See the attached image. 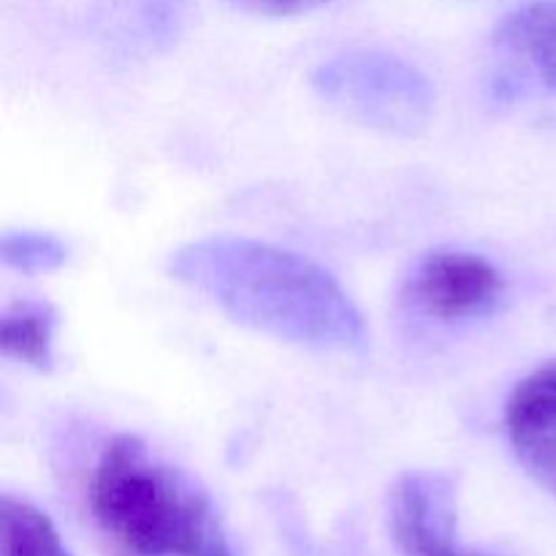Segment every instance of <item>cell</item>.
Returning a JSON list of instances; mask_svg holds the SVG:
<instances>
[{
    "mask_svg": "<svg viewBox=\"0 0 556 556\" xmlns=\"http://www.w3.org/2000/svg\"><path fill=\"white\" fill-rule=\"evenodd\" d=\"M391 535L402 556H478L456 535L454 481L438 472H407L389 497Z\"/></svg>",
    "mask_w": 556,
    "mask_h": 556,
    "instance_id": "5b68a950",
    "label": "cell"
},
{
    "mask_svg": "<svg viewBox=\"0 0 556 556\" xmlns=\"http://www.w3.org/2000/svg\"><path fill=\"white\" fill-rule=\"evenodd\" d=\"M478 556H494V554H483V552H481V554H478Z\"/></svg>",
    "mask_w": 556,
    "mask_h": 556,
    "instance_id": "7c38bea8",
    "label": "cell"
},
{
    "mask_svg": "<svg viewBox=\"0 0 556 556\" xmlns=\"http://www.w3.org/2000/svg\"><path fill=\"white\" fill-rule=\"evenodd\" d=\"M244 11H253L261 16H296L304 11H313L329 0H233Z\"/></svg>",
    "mask_w": 556,
    "mask_h": 556,
    "instance_id": "8fae6325",
    "label": "cell"
},
{
    "mask_svg": "<svg viewBox=\"0 0 556 556\" xmlns=\"http://www.w3.org/2000/svg\"><path fill=\"white\" fill-rule=\"evenodd\" d=\"M313 87L331 109L364 128L413 136L427 128L434 92L427 76L386 52H345L313 74Z\"/></svg>",
    "mask_w": 556,
    "mask_h": 556,
    "instance_id": "3957f363",
    "label": "cell"
},
{
    "mask_svg": "<svg viewBox=\"0 0 556 556\" xmlns=\"http://www.w3.org/2000/svg\"><path fill=\"white\" fill-rule=\"evenodd\" d=\"M0 541L3 556H74L43 510L9 494L0 500Z\"/></svg>",
    "mask_w": 556,
    "mask_h": 556,
    "instance_id": "9c48e42d",
    "label": "cell"
},
{
    "mask_svg": "<svg viewBox=\"0 0 556 556\" xmlns=\"http://www.w3.org/2000/svg\"><path fill=\"white\" fill-rule=\"evenodd\" d=\"M174 280L204 293L231 320L320 353L367 351V324L320 264L248 237H204L168 261Z\"/></svg>",
    "mask_w": 556,
    "mask_h": 556,
    "instance_id": "6da1fadb",
    "label": "cell"
},
{
    "mask_svg": "<svg viewBox=\"0 0 556 556\" xmlns=\"http://www.w3.org/2000/svg\"><path fill=\"white\" fill-rule=\"evenodd\" d=\"M54 329L58 313L52 304L22 299L9 304L0 318V351L11 362L49 372L54 367Z\"/></svg>",
    "mask_w": 556,
    "mask_h": 556,
    "instance_id": "ba28073f",
    "label": "cell"
},
{
    "mask_svg": "<svg viewBox=\"0 0 556 556\" xmlns=\"http://www.w3.org/2000/svg\"><path fill=\"white\" fill-rule=\"evenodd\" d=\"M90 510L117 556H237L210 492L139 434L101 451Z\"/></svg>",
    "mask_w": 556,
    "mask_h": 556,
    "instance_id": "7a4b0ae2",
    "label": "cell"
},
{
    "mask_svg": "<svg viewBox=\"0 0 556 556\" xmlns=\"http://www.w3.org/2000/svg\"><path fill=\"white\" fill-rule=\"evenodd\" d=\"M505 293V277L492 261L470 250L438 248L413 264L402 299L440 324H465L492 318L503 307Z\"/></svg>",
    "mask_w": 556,
    "mask_h": 556,
    "instance_id": "277c9868",
    "label": "cell"
},
{
    "mask_svg": "<svg viewBox=\"0 0 556 556\" xmlns=\"http://www.w3.org/2000/svg\"><path fill=\"white\" fill-rule=\"evenodd\" d=\"M494 41L546 90L556 92V0L521 5L508 14L497 27Z\"/></svg>",
    "mask_w": 556,
    "mask_h": 556,
    "instance_id": "52a82bcc",
    "label": "cell"
},
{
    "mask_svg": "<svg viewBox=\"0 0 556 556\" xmlns=\"http://www.w3.org/2000/svg\"><path fill=\"white\" fill-rule=\"evenodd\" d=\"M0 258L25 275H47L68 261V244L54 233L43 231H5L0 237Z\"/></svg>",
    "mask_w": 556,
    "mask_h": 556,
    "instance_id": "30bf717a",
    "label": "cell"
},
{
    "mask_svg": "<svg viewBox=\"0 0 556 556\" xmlns=\"http://www.w3.org/2000/svg\"><path fill=\"white\" fill-rule=\"evenodd\" d=\"M505 427L527 476L556 497V362L516 386L505 407Z\"/></svg>",
    "mask_w": 556,
    "mask_h": 556,
    "instance_id": "8992f818",
    "label": "cell"
}]
</instances>
